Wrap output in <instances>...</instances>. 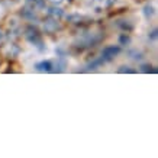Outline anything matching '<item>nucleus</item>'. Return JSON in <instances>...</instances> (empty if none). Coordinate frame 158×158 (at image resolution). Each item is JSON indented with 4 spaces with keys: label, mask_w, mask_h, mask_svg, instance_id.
<instances>
[{
    "label": "nucleus",
    "mask_w": 158,
    "mask_h": 158,
    "mask_svg": "<svg viewBox=\"0 0 158 158\" xmlns=\"http://www.w3.org/2000/svg\"><path fill=\"white\" fill-rule=\"evenodd\" d=\"M47 12V2L45 0H25L20 15L31 22H38L41 16Z\"/></svg>",
    "instance_id": "nucleus-1"
},
{
    "label": "nucleus",
    "mask_w": 158,
    "mask_h": 158,
    "mask_svg": "<svg viewBox=\"0 0 158 158\" xmlns=\"http://www.w3.org/2000/svg\"><path fill=\"white\" fill-rule=\"evenodd\" d=\"M103 38H105V34H103V32H86V34H83L81 36H78V39L74 42V47L78 49L91 48V47L97 45Z\"/></svg>",
    "instance_id": "nucleus-2"
},
{
    "label": "nucleus",
    "mask_w": 158,
    "mask_h": 158,
    "mask_svg": "<svg viewBox=\"0 0 158 158\" xmlns=\"http://www.w3.org/2000/svg\"><path fill=\"white\" fill-rule=\"evenodd\" d=\"M23 35H25V39H26L31 45H34L38 51H41V52H42L44 49H45L44 39H42V34H41L38 29L35 28V26H32V25H31V26H26Z\"/></svg>",
    "instance_id": "nucleus-3"
},
{
    "label": "nucleus",
    "mask_w": 158,
    "mask_h": 158,
    "mask_svg": "<svg viewBox=\"0 0 158 158\" xmlns=\"http://www.w3.org/2000/svg\"><path fill=\"white\" fill-rule=\"evenodd\" d=\"M61 29V19H55V18H51V16H45L44 19V32L45 34L52 35L55 34L57 31Z\"/></svg>",
    "instance_id": "nucleus-4"
},
{
    "label": "nucleus",
    "mask_w": 158,
    "mask_h": 158,
    "mask_svg": "<svg viewBox=\"0 0 158 158\" xmlns=\"http://www.w3.org/2000/svg\"><path fill=\"white\" fill-rule=\"evenodd\" d=\"M120 51H122V48L118 47V45H109V47L103 48L102 57H103V60H105L106 62H109V61H112V60H115V58L120 54Z\"/></svg>",
    "instance_id": "nucleus-5"
},
{
    "label": "nucleus",
    "mask_w": 158,
    "mask_h": 158,
    "mask_svg": "<svg viewBox=\"0 0 158 158\" xmlns=\"http://www.w3.org/2000/svg\"><path fill=\"white\" fill-rule=\"evenodd\" d=\"M113 3H115V0H93L91 6H93V9L96 12H102V10L109 9Z\"/></svg>",
    "instance_id": "nucleus-6"
},
{
    "label": "nucleus",
    "mask_w": 158,
    "mask_h": 158,
    "mask_svg": "<svg viewBox=\"0 0 158 158\" xmlns=\"http://www.w3.org/2000/svg\"><path fill=\"white\" fill-rule=\"evenodd\" d=\"M3 54L7 58H15V57H18V54H19V48L15 44H7V45L3 47Z\"/></svg>",
    "instance_id": "nucleus-7"
},
{
    "label": "nucleus",
    "mask_w": 158,
    "mask_h": 158,
    "mask_svg": "<svg viewBox=\"0 0 158 158\" xmlns=\"http://www.w3.org/2000/svg\"><path fill=\"white\" fill-rule=\"evenodd\" d=\"M103 64H106V61L103 60V57H99V58H96V60H93L91 62L87 64L86 71H94V70H97L99 67H102Z\"/></svg>",
    "instance_id": "nucleus-8"
},
{
    "label": "nucleus",
    "mask_w": 158,
    "mask_h": 158,
    "mask_svg": "<svg viewBox=\"0 0 158 158\" xmlns=\"http://www.w3.org/2000/svg\"><path fill=\"white\" fill-rule=\"evenodd\" d=\"M35 68H36L39 73H52V62L51 61H41L35 65Z\"/></svg>",
    "instance_id": "nucleus-9"
},
{
    "label": "nucleus",
    "mask_w": 158,
    "mask_h": 158,
    "mask_svg": "<svg viewBox=\"0 0 158 158\" xmlns=\"http://www.w3.org/2000/svg\"><path fill=\"white\" fill-rule=\"evenodd\" d=\"M47 16H51V18H55V19H61L62 18V10L60 7H47V12H45Z\"/></svg>",
    "instance_id": "nucleus-10"
},
{
    "label": "nucleus",
    "mask_w": 158,
    "mask_h": 158,
    "mask_svg": "<svg viewBox=\"0 0 158 158\" xmlns=\"http://www.w3.org/2000/svg\"><path fill=\"white\" fill-rule=\"evenodd\" d=\"M144 15H145V18H147V19H151V18H152V15H154V7L149 5V3L144 6Z\"/></svg>",
    "instance_id": "nucleus-11"
},
{
    "label": "nucleus",
    "mask_w": 158,
    "mask_h": 158,
    "mask_svg": "<svg viewBox=\"0 0 158 158\" xmlns=\"http://www.w3.org/2000/svg\"><path fill=\"white\" fill-rule=\"evenodd\" d=\"M119 44L120 45H129L131 44V36L126 34H122L119 36Z\"/></svg>",
    "instance_id": "nucleus-12"
},
{
    "label": "nucleus",
    "mask_w": 158,
    "mask_h": 158,
    "mask_svg": "<svg viewBox=\"0 0 158 158\" xmlns=\"http://www.w3.org/2000/svg\"><path fill=\"white\" fill-rule=\"evenodd\" d=\"M118 73H119V74H125V73H126V74H135V70L134 68H131V67H120V68H118Z\"/></svg>",
    "instance_id": "nucleus-13"
},
{
    "label": "nucleus",
    "mask_w": 158,
    "mask_h": 158,
    "mask_svg": "<svg viewBox=\"0 0 158 158\" xmlns=\"http://www.w3.org/2000/svg\"><path fill=\"white\" fill-rule=\"evenodd\" d=\"M142 71L144 73H151V74H155V73H157V70H155V68L154 67H151V65H142Z\"/></svg>",
    "instance_id": "nucleus-14"
},
{
    "label": "nucleus",
    "mask_w": 158,
    "mask_h": 158,
    "mask_svg": "<svg viewBox=\"0 0 158 158\" xmlns=\"http://www.w3.org/2000/svg\"><path fill=\"white\" fill-rule=\"evenodd\" d=\"M157 36H158V31L157 29H154L152 32H151V34H149V41H155V39H157Z\"/></svg>",
    "instance_id": "nucleus-15"
},
{
    "label": "nucleus",
    "mask_w": 158,
    "mask_h": 158,
    "mask_svg": "<svg viewBox=\"0 0 158 158\" xmlns=\"http://www.w3.org/2000/svg\"><path fill=\"white\" fill-rule=\"evenodd\" d=\"M45 2H49V3H52V5H60L62 0H45Z\"/></svg>",
    "instance_id": "nucleus-16"
},
{
    "label": "nucleus",
    "mask_w": 158,
    "mask_h": 158,
    "mask_svg": "<svg viewBox=\"0 0 158 158\" xmlns=\"http://www.w3.org/2000/svg\"><path fill=\"white\" fill-rule=\"evenodd\" d=\"M3 39H5V35H3V32L0 31V45H2V42H3Z\"/></svg>",
    "instance_id": "nucleus-17"
},
{
    "label": "nucleus",
    "mask_w": 158,
    "mask_h": 158,
    "mask_svg": "<svg viewBox=\"0 0 158 158\" xmlns=\"http://www.w3.org/2000/svg\"><path fill=\"white\" fill-rule=\"evenodd\" d=\"M67 2H71V0H67Z\"/></svg>",
    "instance_id": "nucleus-18"
}]
</instances>
